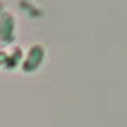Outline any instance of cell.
Returning a JSON list of instances; mask_svg holds the SVG:
<instances>
[{"instance_id": "cell-1", "label": "cell", "mask_w": 127, "mask_h": 127, "mask_svg": "<svg viewBox=\"0 0 127 127\" xmlns=\"http://www.w3.org/2000/svg\"><path fill=\"white\" fill-rule=\"evenodd\" d=\"M43 59H45V50H43V47H39V45L31 47L29 54H27V57H25V61H23V64H22L23 72L31 73V72L38 70L39 64L43 63Z\"/></svg>"}, {"instance_id": "cell-2", "label": "cell", "mask_w": 127, "mask_h": 127, "mask_svg": "<svg viewBox=\"0 0 127 127\" xmlns=\"http://www.w3.org/2000/svg\"><path fill=\"white\" fill-rule=\"evenodd\" d=\"M14 38V20L9 13H2L0 16V43H11Z\"/></svg>"}, {"instance_id": "cell-3", "label": "cell", "mask_w": 127, "mask_h": 127, "mask_svg": "<svg viewBox=\"0 0 127 127\" xmlns=\"http://www.w3.org/2000/svg\"><path fill=\"white\" fill-rule=\"evenodd\" d=\"M0 9H2V4H0Z\"/></svg>"}]
</instances>
